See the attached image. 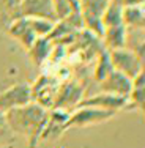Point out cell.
Here are the masks:
<instances>
[{
  "mask_svg": "<svg viewBox=\"0 0 145 148\" xmlns=\"http://www.w3.org/2000/svg\"><path fill=\"white\" fill-rule=\"evenodd\" d=\"M27 22H29L30 29L36 38H46L52 32L54 24H55V22H51V21H46V19H27Z\"/></svg>",
  "mask_w": 145,
  "mask_h": 148,
  "instance_id": "18",
  "label": "cell"
},
{
  "mask_svg": "<svg viewBox=\"0 0 145 148\" xmlns=\"http://www.w3.org/2000/svg\"><path fill=\"white\" fill-rule=\"evenodd\" d=\"M21 17L27 19H46L57 22V14L52 0H21Z\"/></svg>",
  "mask_w": 145,
  "mask_h": 148,
  "instance_id": "7",
  "label": "cell"
},
{
  "mask_svg": "<svg viewBox=\"0 0 145 148\" xmlns=\"http://www.w3.org/2000/svg\"><path fill=\"white\" fill-rule=\"evenodd\" d=\"M21 0H0V32L6 30L13 21L21 17Z\"/></svg>",
  "mask_w": 145,
  "mask_h": 148,
  "instance_id": "13",
  "label": "cell"
},
{
  "mask_svg": "<svg viewBox=\"0 0 145 148\" xmlns=\"http://www.w3.org/2000/svg\"><path fill=\"white\" fill-rule=\"evenodd\" d=\"M68 115H69V112L58 110V109H51L47 114V121H46L43 134H41V140L58 139L66 131L65 125H66V120H68Z\"/></svg>",
  "mask_w": 145,
  "mask_h": 148,
  "instance_id": "10",
  "label": "cell"
},
{
  "mask_svg": "<svg viewBox=\"0 0 145 148\" xmlns=\"http://www.w3.org/2000/svg\"><path fill=\"white\" fill-rule=\"evenodd\" d=\"M109 57H111L112 68L115 71L125 74L129 79H134L139 73L144 71V60L139 58L133 51L126 47L109 51Z\"/></svg>",
  "mask_w": 145,
  "mask_h": 148,
  "instance_id": "4",
  "label": "cell"
},
{
  "mask_svg": "<svg viewBox=\"0 0 145 148\" xmlns=\"http://www.w3.org/2000/svg\"><path fill=\"white\" fill-rule=\"evenodd\" d=\"M8 82H11V80H10V79H0V91L8 85Z\"/></svg>",
  "mask_w": 145,
  "mask_h": 148,
  "instance_id": "20",
  "label": "cell"
},
{
  "mask_svg": "<svg viewBox=\"0 0 145 148\" xmlns=\"http://www.w3.org/2000/svg\"><path fill=\"white\" fill-rule=\"evenodd\" d=\"M3 114L14 136H22L27 140L29 148L36 147V143L41 140V134L47 121L49 110L35 103H30L24 107L11 109Z\"/></svg>",
  "mask_w": 145,
  "mask_h": 148,
  "instance_id": "1",
  "label": "cell"
},
{
  "mask_svg": "<svg viewBox=\"0 0 145 148\" xmlns=\"http://www.w3.org/2000/svg\"><path fill=\"white\" fill-rule=\"evenodd\" d=\"M52 44L54 43H52L47 36L46 38H36L35 43L32 44L30 49L27 51V54H29V57H30V62L33 63L35 66H41L46 60L51 57L52 51H54Z\"/></svg>",
  "mask_w": 145,
  "mask_h": 148,
  "instance_id": "12",
  "label": "cell"
},
{
  "mask_svg": "<svg viewBox=\"0 0 145 148\" xmlns=\"http://www.w3.org/2000/svg\"><path fill=\"white\" fill-rule=\"evenodd\" d=\"M114 117H115V112L95 109V107H76L73 112H69L65 129L68 131V129H73V128H90V126L109 121Z\"/></svg>",
  "mask_w": 145,
  "mask_h": 148,
  "instance_id": "2",
  "label": "cell"
},
{
  "mask_svg": "<svg viewBox=\"0 0 145 148\" xmlns=\"http://www.w3.org/2000/svg\"><path fill=\"white\" fill-rule=\"evenodd\" d=\"M101 24L104 29L123 25V6L120 2H109L107 8L101 14Z\"/></svg>",
  "mask_w": 145,
  "mask_h": 148,
  "instance_id": "15",
  "label": "cell"
},
{
  "mask_svg": "<svg viewBox=\"0 0 145 148\" xmlns=\"http://www.w3.org/2000/svg\"><path fill=\"white\" fill-rule=\"evenodd\" d=\"M100 88L102 93H109L120 98H128L131 88H133V84H131L129 77L114 69L106 79H102L100 82Z\"/></svg>",
  "mask_w": 145,
  "mask_h": 148,
  "instance_id": "9",
  "label": "cell"
},
{
  "mask_svg": "<svg viewBox=\"0 0 145 148\" xmlns=\"http://www.w3.org/2000/svg\"><path fill=\"white\" fill-rule=\"evenodd\" d=\"M125 104H126V98L114 96V95L101 91V93L84 98L77 107H95V109H102V110H109V112H115L117 114L118 110H123Z\"/></svg>",
  "mask_w": 145,
  "mask_h": 148,
  "instance_id": "8",
  "label": "cell"
},
{
  "mask_svg": "<svg viewBox=\"0 0 145 148\" xmlns=\"http://www.w3.org/2000/svg\"><path fill=\"white\" fill-rule=\"evenodd\" d=\"M30 103H32L30 84L25 82V80L10 84L0 91V112H8L11 109L24 107Z\"/></svg>",
  "mask_w": 145,
  "mask_h": 148,
  "instance_id": "3",
  "label": "cell"
},
{
  "mask_svg": "<svg viewBox=\"0 0 145 148\" xmlns=\"http://www.w3.org/2000/svg\"><path fill=\"white\" fill-rule=\"evenodd\" d=\"M5 32L11 38H14V40L22 46L25 51H29L30 46L35 43V40H36V36L33 35V32H32V29H30V25H29V22H27L25 17H19V19L13 21Z\"/></svg>",
  "mask_w": 145,
  "mask_h": 148,
  "instance_id": "11",
  "label": "cell"
},
{
  "mask_svg": "<svg viewBox=\"0 0 145 148\" xmlns=\"http://www.w3.org/2000/svg\"><path fill=\"white\" fill-rule=\"evenodd\" d=\"M60 87V82L54 77L49 76H40L35 80L33 85H30L32 91V103L44 107L46 110H51L55 101V95Z\"/></svg>",
  "mask_w": 145,
  "mask_h": 148,
  "instance_id": "6",
  "label": "cell"
},
{
  "mask_svg": "<svg viewBox=\"0 0 145 148\" xmlns=\"http://www.w3.org/2000/svg\"><path fill=\"white\" fill-rule=\"evenodd\" d=\"M123 25L125 29H144V8L140 6H123Z\"/></svg>",
  "mask_w": 145,
  "mask_h": 148,
  "instance_id": "16",
  "label": "cell"
},
{
  "mask_svg": "<svg viewBox=\"0 0 145 148\" xmlns=\"http://www.w3.org/2000/svg\"><path fill=\"white\" fill-rule=\"evenodd\" d=\"M82 99H84V85L79 84L77 80H66V82L60 84L52 109L73 112L80 104Z\"/></svg>",
  "mask_w": 145,
  "mask_h": 148,
  "instance_id": "5",
  "label": "cell"
},
{
  "mask_svg": "<svg viewBox=\"0 0 145 148\" xmlns=\"http://www.w3.org/2000/svg\"><path fill=\"white\" fill-rule=\"evenodd\" d=\"M101 38L104 40V49H107V51H114V49L125 47L126 29H125V25L104 29V33H102Z\"/></svg>",
  "mask_w": 145,
  "mask_h": 148,
  "instance_id": "14",
  "label": "cell"
},
{
  "mask_svg": "<svg viewBox=\"0 0 145 148\" xmlns=\"http://www.w3.org/2000/svg\"><path fill=\"white\" fill-rule=\"evenodd\" d=\"M112 71H114V68H112L111 57H109V51L102 47L100 51V55H98V62H96V66H95L93 77H95V80L100 84L101 80L106 79Z\"/></svg>",
  "mask_w": 145,
  "mask_h": 148,
  "instance_id": "17",
  "label": "cell"
},
{
  "mask_svg": "<svg viewBox=\"0 0 145 148\" xmlns=\"http://www.w3.org/2000/svg\"><path fill=\"white\" fill-rule=\"evenodd\" d=\"M14 134L11 132L8 123H6V118H5V114L0 112V147H8V145H13L14 142Z\"/></svg>",
  "mask_w": 145,
  "mask_h": 148,
  "instance_id": "19",
  "label": "cell"
}]
</instances>
